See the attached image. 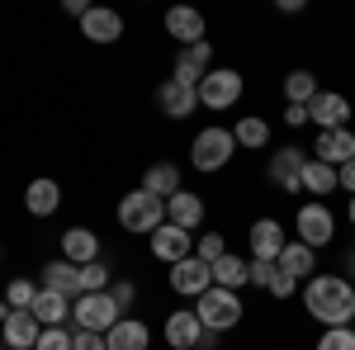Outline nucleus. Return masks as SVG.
<instances>
[{
  "instance_id": "nucleus-1",
  "label": "nucleus",
  "mask_w": 355,
  "mask_h": 350,
  "mask_svg": "<svg viewBox=\"0 0 355 350\" xmlns=\"http://www.w3.org/2000/svg\"><path fill=\"white\" fill-rule=\"evenodd\" d=\"M303 308L322 326H351L355 322V289L346 274H313L303 284Z\"/></svg>"
},
{
  "instance_id": "nucleus-2",
  "label": "nucleus",
  "mask_w": 355,
  "mask_h": 350,
  "mask_svg": "<svg viewBox=\"0 0 355 350\" xmlns=\"http://www.w3.org/2000/svg\"><path fill=\"white\" fill-rule=\"evenodd\" d=\"M114 218H119V227H123L128 237H152V232L166 222V199H157V194H147V189L137 185V189H128V194L119 199Z\"/></svg>"
},
{
  "instance_id": "nucleus-3",
  "label": "nucleus",
  "mask_w": 355,
  "mask_h": 350,
  "mask_svg": "<svg viewBox=\"0 0 355 350\" xmlns=\"http://www.w3.org/2000/svg\"><path fill=\"white\" fill-rule=\"evenodd\" d=\"M232 157H237V137H232V128L209 123V128L194 133V142H190V166H194V170L214 175V170H223Z\"/></svg>"
},
{
  "instance_id": "nucleus-4",
  "label": "nucleus",
  "mask_w": 355,
  "mask_h": 350,
  "mask_svg": "<svg viewBox=\"0 0 355 350\" xmlns=\"http://www.w3.org/2000/svg\"><path fill=\"white\" fill-rule=\"evenodd\" d=\"M242 313H246V303H242V294H232V289H209L204 298H194V317L209 326V331H232V326H242Z\"/></svg>"
},
{
  "instance_id": "nucleus-5",
  "label": "nucleus",
  "mask_w": 355,
  "mask_h": 350,
  "mask_svg": "<svg viewBox=\"0 0 355 350\" xmlns=\"http://www.w3.org/2000/svg\"><path fill=\"white\" fill-rule=\"evenodd\" d=\"M242 105V71H232V67H214L204 81H199V109H214V114H223V109Z\"/></svg>"
},
{
  "instance_id": "nucleus-6",
  "label": "nucleus",
  "mask_w": 355,
  "mask_h": 350,
  "mask_svg": "<svg viewBox=\"0 0 355 350\" xmlns=\"http://www.w3.org/2000/svg\"><path fill=\"white\" fill-rule=\"evenodd\" d=\"M294 227H299V242H303V246H313V251L331 246V237H336V218H331V209H327V204H318V199L299 204V213H294Z\"/></svg>"
},
{
  "instance_id": "nucleus-7",
  "label": "nucleus",
  "mask_w": 355,
  "mask_h": 350,
  "mask_svg": "<svg viewBox=\"0 0 355 350\" xmlns=\"http://www.w3.org/2000/svg\"><path fill=\"white\" fill-rule=\"evenodd\" d=\"M119 317H123V313L114 308L110 289H105V294H81L76 303H71V322L81 326V331H100V336H105Z\"/></svg>"
},
{
  "instance_id": "nucleus-8",
  "label": "nucleus",
  "mask_w": 355,
  "mask_h": 350,
  "mask_svg": "<svg viewBox=\"0 0 355 350\" xmlns=\"http://www.w3.org/2000/svg\"><path fill=\"white\" fill-rule=\"evenodd\" d=\"M303 166H308V152L303 147H279L266 166V175H270V185L279 194H303Z\"/></svg>"
},
{
  "instance_id": "nucleus-9",
  "label": "nucleus",
  "mask_w": 355,
  "mask_h": 350,
  "mask_svg": "<svg viewBox=\"0 0 355 350\" xmlns=\"http://www.w3.org/2000/svg\"><path fill=\"white\" fill-rule=\"evenodd\" d=\"M209 289H214V265H204L199 256H185L180 265H171V294L204 298Z\"/></svg>"
},
{
  "instance_id": "nucleus-10",
  "label": "nucleus",
  "mask_w": 355,
  "mask_h": 350,
  "mask_svg": "<svg viewBox=\"0 0 355 350\" xmlns=\"http://www.w3.org/2000/svg\"><path fill=\"white\" fill-rule=\"evenodd\" d=\"M284 246H289V237H284L279 218H256L251 222V232H246V256L251 261H279Z\"/></svg>"
},
{
  "instance_id": "nucleus-11",
  "label": "nucleus",
  "mask_w": 355,
  "mask_h": 350,
  "mask_svg": "<svg viewBox=\"0 0 355 350\" xmlns=\"http://www.w3.org/2000/svg\"><path fill=\"white\" fill-rule=\"evenodd\" d=\"M214 71V43H194V48H180L175 53V67H171V81L199 90V81Z\"/></svg>"
},
{
  "instance_id": "nucleus-12",
  "label": "nucleus",
  "mask_w": 355,
  "mask_h": 350,
  "mask_svg": "<svg viewBox=\"0 0 355 350\" xmlns=\"http://www.w3.org/2000/svg\"><path fill=\"white\" fill-rule=\"evenodd\" d=\"M147 246H152V256H157V261H166V265H180L185 256H194V232L175 227V222H162V227L147 237Z\"/></svg>"
},
{
  "instance_id": "nucleus-13",
  "label": "nucleus",
  "mask_w": 355,
  "mask_h": 350,
  "mask_svg": "<svg viewBox=\"0 0 355 350\" xmlns=\"http://www.w3.org/2000/svg\"><path fill=\"white\" fill-rule=\"evenodd\" d=\"M308 123H318V133L346 128L351 123V100L341 90H318V100L308 105Z\"/></svg>"
},
{
  "instance_id": "nucleus-14",
  "label": "nucleus",
  "mask_w": 355,
  "mask_h": 350,
  "mask_svg": "<svg viewBox=\"0 0 355 350\" xmlns=\"http://www.w3.org/2000/svg\"><path fill=\"white\" fill-rule=\"evenodd\" d=\"M81 38H90L95 48L119 43V38H123V15L110 10V5H90V10H85V19H81Z\"/></svg>"
},
{
  "instance_id": "nucleus-15",
  "label": "nucleus",
  "mask_w": 355,
  "mask_h": 350,
  "mask_svg": "<svg viewBox=\"0 0 355 350\" xmlns=\"http://www.w3.org/2000/svg\"><path fill=\"white\" fill-rule=\"evenodd\" d=\"M166 33H171L180 48L209 43V24H204V15L190 10V5H171V10H166Z\"/></svg>"
},
{
  "instance_id": "nucleus-16",
  "label": "nucleus",
  "mask_w": 355,
  "mask_h": 350,
  "mask_svg": "<svg viewBox=\"0 0 355 350\" xmlns=\"http://www.w3.org/2000/svg\"><path fill=\"white\" fill-rule=\"evenodd\" d=\"M38 284H43V289H53V294H62V298H71V303L85 294L81 265H71V261H62V256H57V261H48V265L38 270Z\"/></svg>"
},
{
  "instance_id": "nucleus-17",
  "label": "nucleus",
  "mask_w": 355,
  "mask_h": 350,
  "mask_svg": "<svg viewBox=\"0 0 355 350\" xmlns=\"http://www.w3.org/2000/svg\"><path fill=\"white\" fill-rule=\"evenodd\" d=\"M204 218H209V209H204V199H199L194 189H180V194H171V199H166V222L185 227V232H194V237H199Z\"/></svg>"
},
{
  "instance_id": "nucleus-18",
  "label": "nucleus",
  "mask_w": 355,
  "mask_h": 350,
  "mask_svg": "<svg viewBox=\"0 0 355 350\" xmlns=\"http://www.w3.org/2000/svg\"><path fill=\"white\" fill-rule=\"evenodd\" d=\"M204 341V322L194 317V308H175L166 317V346L171 350H199Z\"/></svg>"
},
{
  "instance_id": "nucleus-19",
  "label": "nucleus",
  "mask_w": 355,
  "mask_h": 350,
  "mask_svg": "<svg viewBox=\"0 0 355 350\" xmlns=\"http://www.w3.org/2000/svg\"><path fill=\"white\" fill-rule=\"evenodd\" d=\"M157 105H162L166 119H190V114H199V90H190V85H180V81H162L157 85Z\"/></svg>"
},
{
  "instance_id": "nucleus-20",
  "label": "nucleus",
  "mask_w": 355,
  "mask_h": 350,
  "mask_svg": "<svg viewBox=\"0 0 355 350\" xmlns=\"http://www.w3.org/2000/svg\"><path fill=\"white\" fill-rule=\"evenodd\" d=\"M38 336H43V326H38L33 313H10V317L0 322V341H5V350H33Z\"/></svg>"
},
{
  "instance_id": "nucleus-21",
  "label": "nucleus",
  "mask_w": 355,
  "mask_h": 350,
  "mask_svg": "<svg viewBox=\"0 0 355 350\" xmlns=\"http://www.w3.org/2000/svg\"><path fill=\"white\" fill-rule=\"evenodd\" d=\"M105 346L110 350H147L152 346V326L142 322V317H119L105 331Z\"/></svg>"
},
{
  "instance_id": "nucleus-22",
  "label": "nucleus",
  "mask_w": 355,
  "mask_h": 350,
  "mask_svg": "<svg viewBox=\"0 0 355 350\" xmlns=\"http://www.w3.org/2000/svg\"><path fill=\"white\" fill-rule=\"evenodd\" d=\"M24 209L33 218H53L62 209V185H57L53 175H38V180H28L24 189Z\"/></svg>"
},
{
  "instance_id": "nucleus-23",
  "label": "nucleus",
  "mask_w": 355,
  "mask_h": 350,
  "mask_svg": "<svg viewBox=\"0 0 355 350\" xmlns=\"http://www.w3.org/2000/svg\"><path fill=\"white\" fill-rule=\"evenodd\" d=\"M62 261H71V265L100 261V237H95V227H67V232H62Z\"/></svg>"
},
{
  "instance_id": "nucleus-24",
  "label": "nucleus",
  "mask_w": 355,
  "mask_h": 350,
  "mask_svg": "<svg viewBox=\"0 0 355 350\" xmlns=\"http://www.w3.org/2000/svg\"><path fill=\"white\" fill-rule=\"evenodd\" d=\"M313 152H318V161H327V166H336V170H341L346 161H355V133H351V128L318 133V147H313Z\"/></svg>"
},
{
  "instance_id": "nucleus-25",
  "label": "nucleus",
  "mask_w": 355,
  "mask_h": 350,
  "mask_svg": "<svg viewBox=\"0 0 355 350\" xmlns=\"http://www.w3.org/2000/svg\"><path fill=\"white\" fill-rule=\"evenodd\" d=\"M142 189L147 194H157V199H171V194H180V166L175 161H152L147 170H142Z\"/></svg>"
},
{
  "instance_id": "nucleus-26",
  "label": "nucleus",
  "mask_w": 355,
  "mask_h": 350,
  "mask_svg": "<svg viewBox=\"0 0 355 350\" xmlns=\"http://www.w3.org/2000/svg\"><path fill=\"white\" fill-rule=\"evenodd\" d=\"M28 313L38 317V326H62V322H71V298H62V294H53V289L38 284V298H33Z\"/></svg>"
},
{
  "instance_id": "nucleus-27",
  "label": "nucleus",
  "mask_w": 355,
  "mask_h": 350,
  "mask_svg": "<svg viewBox=\"0 0 355 350\" xmlns=\"http://www.w3.org/2000/svg\"><path fill=\"white\" fill-rule=\"evenodd\" d=\"M279 270H289L299 284H308L313 274H318V251L313 246H303V242H289L284 251H279V261H275Z\"/></svg>"
},
{
  "instance_id": "nucleus-28",
  "label": "nucleus",
  "mask_w": 355,
  "mask_h": 350,
  "mask_svg": "<svg viewBox=\"0 0 355 350\" xmlns=\"http://www.w3.org/2000/svg\"><path fill=\"white\" fill-rule=\"evenodd\" d=\"M331 189H341V185H336V166L318 161V157H308V166H303V194H313V199L322 204Z\"/></svg>"
},
{
  "instance_id": "nucleus-29",
  "label": "nucleus",
  "mask_w": 355,
  "mask_h": 350,
  "mask_svg": "<svg viewBox=\"0 0 355 350\" xmlns=\"http://www.w3.org/2000/svg\"><path fill=\"white\" fill-rule=\"evenodd\" d=\"M246 274H251V261H242V256H223V261H214V284L218 289H232V294H242L246 289Z\"/></svg>"
},
{
  "instance_id": "nucleus-30",
  "label": "nucleus",
  "mask_w": 355,
  "mask_h": 350,
  "mask_svg": "<svg viewBox=\"0 0 355 350\" xmlns=\"http://www.w3.org/2000/svg\"><path fill=\"white\" fill-rule=\"evenodd\" d=\"M232 137H237V147H270V123L261 119V114H242L237 123H232Z\"/></svg>"
},
{
  "instance_id": "nucleus-31",
  "label": "nucleus",
  "mask_w": 355,
  "mask_h": 350,
  "mask_svg": "<svg viewBox=\"0 0 355 350\" xmlns=\"http://www.w3.org/2000/svg\"><path fill=\"white\" fill-rule=\"evenodd\" d=\"M318 100V76L313 71H289L284 76V105H313Z\"/></svg>"
},
{
  "instance_id": "nucleus-32",
  "label": "nucleus",
  "mask_w": 355,
  "mask_h": 350,
  "mask_svg": "<svg viewBox=\"0 0 355 350\" xmlns=\"http://www.w3.org/2000/svg\"><path fill=\"white\" fill-rule=\"evenodd\" d=\"M194 256H199L204 265L223 261V256H227V237H223V232H214V227H204V232L194 237Z\"/></svg>"
},
{
  "instance_id": "nucleus-33",
  "label": "nucleus",
  "mask_w": 355,
  "mask_h": 350,
  "mask_svg": "<svg viewBox=\"0 0 355 350\" xmlns=\"http://www.w3.org/2000/svg\"><path fill=\"white\" fill-rule=\"evenodd\" d=\"M33 298H38V284H33V279H24V274L5 284V303H10L15 313H28V308H33Z\"/></svg>"
},
{
  "instance_id": "nucleus-34",
  "label": "nucleus",
  "mask_w": 355,
  "mask_h": 350,
  "mask_svg": "<svg viewBox=\"0 0 355 350\" xmlns=\"http://www.w3.org/2000/svg\"><path fill=\"white\" fill-rule=\"evenodd\" d=\"M81 284H85V294H105L114 284V274L105 261H90V265H81Z\"/></svg>"
},
{
  "instance_id": "nucleus-35",
  "label": "nucleus",
  "mask_w": 355,
  "mask_h": 350,
  "mask_svg": "<svg viewBox=\"0 0 355 350\" xmlns=\"http://www.w3.org/2000/svg\"><path fill=\"white\" fill-rule=\"evenodd\" d=\"M318 350H355V326H327L318 336Z\"/></svg>"
},
{
  "instance_id": "nucleus-36",
  "label": "nucleus",
  "mask_w": 355,
  "mask_h": 350,
  "mask_svg": "<svg viewBox=\"0 0 355 350\" xmlns=\"http://www.w3.org/2000/svg\"><path fill=\"white\" fill-rule=\"evenodd\" d=\"M110 298H114V308L128 317V308L137 303V284H133V279H114V284H110Z\"/></svg>"
},
{
  "instance_id": "nucleus-37",
  "label": "nucleus",
  "mask_w": 355,
  "mask_h": 350,
  "mask_svg": "<svg viewBox=\"0 0 355 350\" xmlns=\"http://www.w3.org/2000/svg\"><path fill=\"white\" fill-rule=\"evenodd\" d=\"M33 350H71V331L67 326H43V336H38Z\"/></svg>"
},
{
  "instance_id": "nucleus-38",
  "label": "nucleus",
  "mask_w": 355,
  "mask_h": 350,
  "mask_svg": "<svg viewBox=\"0 0 355 350\" xmlns=\"http://www.w3.org/2000/svg\"><path fill=\"white\" fill-rule=\"evenodd\" d=\"M251 261V256H246ZM275 279V261H251V274H246V284H256V289H270Z\"/></svg>"
},
{
  "instance_id": "nucleus-39",
  "label": "nucleus",
  "mask_w": 355,
  "mask_h": 350,
  "mask_svg": "<svg viewBox=\"0 0 355 350\" xmlns=\"http://www.w3.org/2000/svg\"><path fill=\"white\" fill-rule=\"evenodd\" d=\"M294 289H299V279H294L289 270H279V265H275V279H270V289H266V294H270V298H289Z\"/></svg>"
},
{
  "instance_id": "nucleus-40",
  "label": "nucleus",
  "mask_w": 355,
  "mask_h": 350,
  "mask_svg": "<svg viewBox=\"0 0 355 350\" xmlns=\"http://www.w3.org/2000/svg\"><path fill=\"white\" fill-rule=\"evenodd\" d=\"M71 350H110V346H105L100 331H81V326H76V331H71Z\"/></svg>"
},
{
  "instance_id": "nucleus-41",
  "label": "nucleus",
  "mask_w": 355,
  "mask_h": 350,
  "mask_svg": "<svg viewBox=\"0 0 355 350\" xmlns=\"http://www.w3.org/2000/svg\"><path fill=\"white\" fill-rule=\"evenodd\" d=\"M284 123L289 128H303L308 123V105H284Z\"/></svg>"
},
{
  "instance_id": "nucleus-42",
  "label": "nucleus",
  "mask_w": 355,
  "mask_h": 350,
  "mask_svg": "<svg viewBox=\"0 0 355 350\" xmlns=\"http://www.w3.org/2000/svg\"><path fill=\"white\" fill-rule=\"evenodd\" d=\"M336 185L346 189V194H355V161H346L341 170H336Z\"/></svg>"
},
{
  "instance_id": "nucleus-43",
  "label": "nucleus",
  "mask_w": 355,
  "mask_h": 350,
  "mask_svg": "<svg viewBox=\"0 0 355 350\" xmlns=\"http://www.w3.org/2000/svg\"><path fill=\"white\" fill-rule=\"evenodd\" d=\"M85 10H90L85 0H67V15H76V19H85Z\"/></svg>"
},
{
  "instance_id": "nucleus-44",
  "label": "nucleus",
  "mask_w": 355,
  "mask_h": 350,
  "mask_svg": "<svg viewBox=\"0 0 355 350\" xmlns=\"http://www.w3.org/2000/svg\"><path fill=\"white\" fill-rule=\"evenodd\" d=\"M10 313H15V308H10V303H0V322H5V317H10Z\"/></svg>"
},
{
  "instance_id": "nucleus-45",
  "label": "nucleus",
  "mask_w": 355,
  "mask_h": 350,
  "mask_svg": "<svg viewBox=\"0 0 355 350\" xmlns=\"http://www.w3.org/2000/svg\"><path fill=\"white\" fill-rule=\"evenodd\" d=\"M346 218H351V227H355V194H351V209H346Z\"/></svg>"
},
{
  "instance_id": "nucleus-46",
  "label": "nucleus",
  "mask_w": 355,
  "mask_h": 350,
  "mask_svg": "<svg viewBox=\"0 0 355 350\" xmlns=\"http://www.w3.org/2000/svg\"><path fill=\"white\" fill-rule=\"evenodd\" d=\"M346 265H351V270H355V246H351V251H346Z\"/></svg>"
},
{
  "instance_id": "nucleus-47",
  "label": "nucleus",
  "mask_w": 355,
  "mask_h": 350,
  "mask_svg": "<svg viewBox=\"0 0 355 350\" xmlns=\"http://www.w3.org/2000/svg\"><path fill=\"white\" fill-rule=\"evenodd\" d=\"M351 289H355V279H351Z\"/></svg>"
},
{
  "instance_id": "nucleus-48",
  "label": "nucleus",
  "mask_w": 355,
  "mask_h": 350,
  "mask_svg": "<svg viewBox=\"0 0 355 350\" xmlns=\"http://www.w3.org/2000/svg\"><path fill=\"white\" fill-rule=\"evenodd\" d=\"M0 350H5V346H0Z\"/></svg>"
}]
</instances>
